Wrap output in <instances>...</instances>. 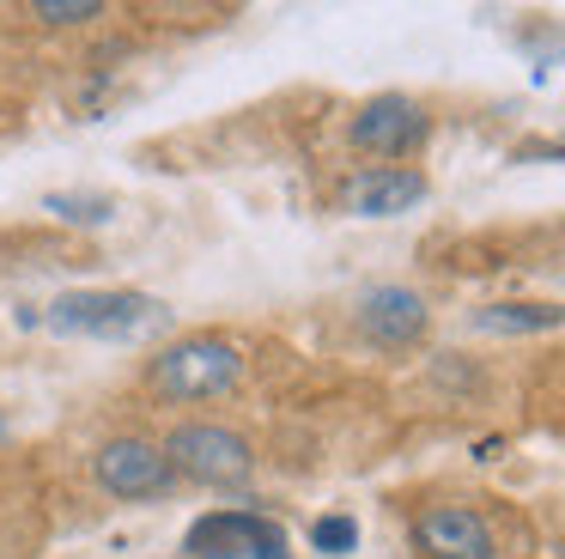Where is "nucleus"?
<instances>
[{"label":"nucleus","instance_id":"obj_1","mask_svg":"<svg viewBox=\"0 0 565 559\" xmlns=\"http://www.w3.org/2000/svg\"><path fill=\"white\" fill-rule=\"evenodd\" d=\"M171 323V304L152 292H128V286H98V292H62L43 310V328L74 340H140L159 335Z\"/></svg>","mask_w":565,"mask_h":559},{"label":"nucleus","instance_id":"obj_2","mask_svg":"<svg viewBox=\"0 0 565 559\" xmlns=\"http://www.w3.org/2000/svg\"><path fill=\"white\" fill-rule=\"evenodd\" d=\"M147 383H152V395H164V401L232 395V389L244 383V347H232L225 335H189L147 365Z\"/></svg>","mask_w":565,"mask_h":559},{"label":"nucleus","instance_id":"obj_3","mask_svg":"<svg viewBox=\"0 0 565 559\" xmlns=\"http://www.w3.org/2000/svg\"><path fill=\"white\" fill-rule=\"evenodd\" d=\"M189 559H292V541L262 510H207L183 535Z\"/></svg>","mask_w":565,"mask_h":559},{"label":"nucleus","instance_id":"obj_4","mask_svg":"<svg viewBox=\"0 0 565 559\" xmlns=\"http://www.w3.org/2000/svg\"><path fill=\"white\" fill-rule=\"evenodd\" d=\"M426 134H431V116H426V104H419V97L377 92V97H365V104H359L347 140H353L359 152H377V158H407V152H419V146H426Z\"/></svg>","mask_w":565,"mask_h":559},{"label":"nucleus","instance_id":"obj_5","mask_svg":"<svg viewBox=\"0 0 565 559\" xmlns=\"http://www.w3.org/2000/svg\"><path fill=\"white\" fill-rule=\"evenodd\" d=\"M164 456H171L177 474H189V481H201V486H237L256 468L249 444L237 432H225V425H177V432L164 437Z\"/></svg>","mask_w":565,"mask_h":559},{"label":"nucleus","instance_id":"obj_6","mask_svg":"<svg viewBox=\"0 0 565 559\" xmlns=\"http://www.w3.org/2000/svg\"><path fill=\"white\" fill-rule=\"evenodd\" d=\"M92 481L116 498H159V493H171L177 468L164 456V444H152V437H110L92 456Z\"/></svg>","mask_w":565,"mask_h":559},{"label":"nucleus","instance_id":"obj_7","mask_svg":"<svg viewBox=\"0 0 565 559\" xmlns=\"http://www.w3.org/2000/svg\"><path fill=\"white\" fill-rule=\"evenodd\" d=\"M414 547L426 559H492V523L468 505H431L414 517Z\"/></svg>","mask_w":565,"mask_h":559},{"label":"nucleus","instance_id":"obj_8","mask_svg":"<svg viewBox=\"0 0 565 559\" xmlns=\"http://www.w3.org/2000/svg\"><path fill=\"white\" fill-rule=\"evenodd\" d=\"M353 316H359V335L377 340V347H414L426 335V298L414 286H371Z\"/></svg>","mask_w":565,"mask_h":559},{"label":"nucleus","instance_id":"obj_9","mask_svg":"<svg viewBox=\"0 0 565 559\" xmlns=\"http://www.w3.org/2000/svg\"><path fill=\"white\" fill-rule=\"evenodd\" d=\"M426 189L431 182L419 177V170H407V165H371V170H359V177L347 182V213L395 219V213H407V207L426 201Z\"/></svg>","mask_w":565,"mask_h":559},{"label":"nucleus","instance_id":"obj_10","mask_svg":"<svg viewBox=\"0 0 565 559\" xmlns=\"http://www.w3.org/2000/svg\"><path fill=\"white\" fill-rule=\"evenodd\" d=\"M559 323H565L559 304H487V310H475L480 335H547Z\"/></svg>","mask_w":565,"mask_h":559},{"label":"nucleus","instance_id":"obj_11","mask_svg":"<svg viewBox=\"0 0 565 559\" xmlns=\"http://www.w3.org/2000/svg\"><path fill=\"white\" fill-rule=\"evenodd\" d=\"M110 194H67V189H55V194H43V213H55V219H67V225H104L110 219Z\"/></svg>","mask_w":565,"mask_h":559},{"label":"nucleus","instance_id":"obj_12","mask_svg":"<svg viewBox=\"0 0 565 559\" xmlns=\"http://www.w3.org/2000/svg\"><path fill=\"white\" fill-rule=\"evenodd\" d=\"M310 547L329 553V559L353 553V547H359V523L353 517H317V523H310Z\"/></svg>","mask_w":565,"mask_h":559},{"label":"nucleus","instance_id":"obj_13","mask_svg":"<svg viewBox=\"0 0 565 559\" xmlns=\"http://www.w3.org/2000/svg\"><path fill=\"white\" fill-rule=\"evenodd\" d=\"M98 0H38L31 7V19H43V24H86V19H98Z\"/></svg>","mask_w":565,"mask_h":559},{"label":"nucleus","instance_id":"obj_14","mask_svg":"<svg viewBox=\"0 0 565 559\" xmlns=\"http://www.w3.org/2000/svg\"><path fill=\"white\" fill-rule=\"evenodd\" d=\"M553 559H565V547H553Z\"/></svg>","mask_w":565,"mask_h":559},{"label":"nucleus","instance_id":"obj_15","mask_svg":"<svg viewBox=\"0 0 565 559\" xmlns=\"http://www.w3.org/2000/svg\"><path fill=\"white\" fill-rule=\"evenodd\" d=\"M0 432H7V420H0Z\"/></svg>","mask_w":565,"mask_h":559}]
</instances>
